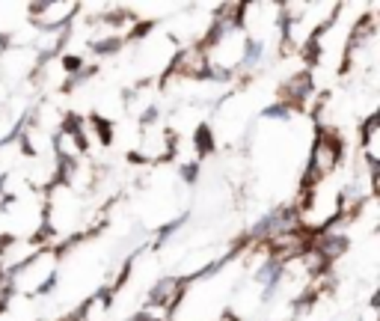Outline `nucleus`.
Listing matches in <instances>:
<instances>
[{"label":"nucleus","instance_id":"1","mask_svg":"<svg viewBox=\"0 0 380 321\" xmlns=\"http://www.w3.org/2000/svg\"><path fill=\"white\" fill-rule=\"evenodd\" d=\"M262 54H264V45L262 42H247L244 45V60H240V63H244V66H256L259 60H262Z\"/></svg>","mask_w":380,"mask_h":321},{"label":"nucleus","instance_id":"2","mask_svg":"<svg viewBox=\"0 0 380 321\" xmlns=\"http://www.w3.org/2000/svg\"><path fill=\"white\" fill-rule=\"evenodd\" d=\"M93 48H95V54H113V51H119V39L98 42V45H93Z\"/></svg>","mask_w":380,"mask_h":321},{"label":"nucleus","instance_id":"3","mask_svg":"<svg viewBox=\"0 0 380 321\" xmlns=\"http://www.w3.org/2000/svg\"><path fill=\"white\" fill-rule=\"evenodd\" d=\"M262 116H271V119H280V116H288V104H273V107H268Z\"/></svg>","mask_w":380,"mask_h":321},{"label":"nucleus","instance_id":"4","mask_svg":"<svg viewBox=\"0 0 380 321\" xmlns=\"http://www.w3.org/2000/svg\"><path fill=\"white\" fill-rule=\"evenodd\" d=\"M196 172H199V167H196V164L182 167V176H184V182H194V179H196Z\"/></svg>","mask_w":380,"mask_h":321}]
</instances>
